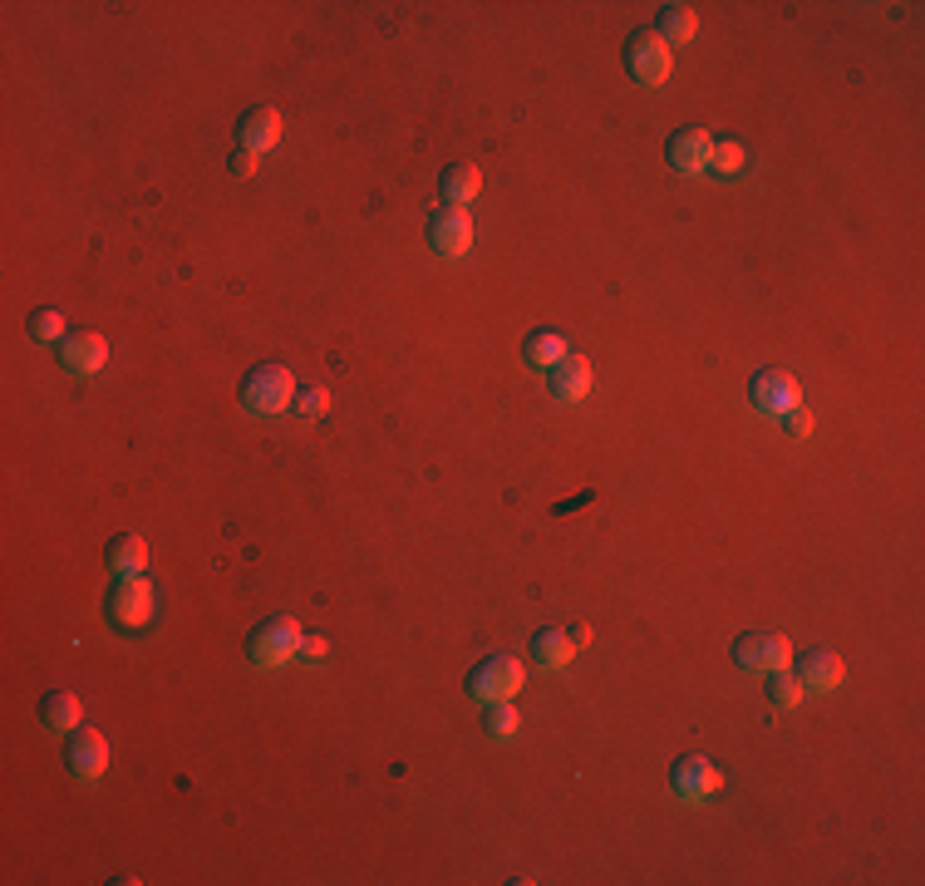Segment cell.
<instances>
[{
  "label": "cell",
  "instance_id": "6da1fadb",
  "mask_svg": "<svg viewBox=\"0 0 925 886\" xmlns=\"http://www.w3.org/2000/svg\"><path fill=\"white\" fill-rule=\"evenodd\" d=\"M242 404L247 414H281V409H295V380L285 365H257L242 380Z\"/></svg>",
  "mask_w": 925,
  "mask_h": 886
},
{
  "label": "cell",
  "instance_id": "7a4b0ae2",
  "mask_svg": "<svg viewBox=\"0 0 925 886\" xmlns=\"http://www.w3.org/2000/svg\"><path fill=\"white\" fill-rule=\"evenodd\" d=\"M527 685V669H522L517 655H507V651H497V655H487L483 665L467 675V695L473 699H483V704H502V699H512L517 689Z\"/></svg>",
  "mask_w": 925,
  "mask_h": 886
},
{
  "label": "cell",
  "instance_id": "3957f363",
  "mask_svg": "<svg viewBox=\"0 0 925 886\" xmlns=\"http://www.w3.org/2000/svg\"><path fill=\"white\" fill-rule=\"evenodd\" d=\"M247 651H251V665H257V669H281L295 651H301V626H295L291 616L261 621V626L251 631Z\"/></svg>",
  "mask_w": 925,
  "mask_h": 886
},
{
  "label": "cell",
  "instance_id": "277c9868",
  "mask_svg": "<svg viewBox=\"0 0 925 886\" xmlns=\"http://www.w3.org/2000/svg\"><path fill=\"white\" fill-rule=\"evenodd\" d=\"M625 70H631L635 84H665L670 70H675V60H670V44L655 36V30H641V36L625 40Z\"/></svg>",
  "mask_w": 925,
  "mask_h": 886
},
{
  "label": "cell",
  "instance_id": "5b68a950",
  "mask_svg": "<svg viewBox=\"0 0 925 886\" xmlns=\"http://www.w3.org/2000/svg\"><path fill=\"white\" fill-rule=\"evenodd\" d=\"M718 783H724V778H718V768L704 754H684V758H675V768H670V793H675L680 803L714 798Z\"/></svg>",
  "mask_w": 925,
  "mask_h": 886
},
{
  "label": "cell",
  "instance_id": "8992f818",
  "mask_svg": "<svg viewBox=\"0 0 925 886\" xmlns=\"http://www.w3.org/2000/svg\"><path fill=\"white\" fill-rule=\"evenodd\" d=\"M748 400H753V409H758V414L783 419L787 409L803 404V390H797L793 374H783V370H758V374H753V384H748Z\"/></svg>",
  "mask_w": 925,
  "mask_h": 886
},
{
  "label": "cell",
  "instance_id": "52a82bcc",
  "mask_svg": "<svg viewBox=\"0 0 925 886\" xmlns=\"http://www.w3.org/2000/svg\"><path fill=\"white\" fill-rule=\"evenodd\" d=\"M734 661L744 669H758V675H773V669H783L793 661V645H787V635H768V631H748L734 641Z\"/></svg>",
  "mask_w": 925,
  "mask_h": 886
},
{
  "label": "cell",
  "instance_id": "ba28073f",
  "mask_svg": "<svg viewBox=\"0 0 925 886\" xmlns=\"http://www.w3.org/2000/svg\"><path fill=\"white\" fill-rule=\"evenodd\" d=\"M109 621L113 626H123V631H139L148 616H153V586L139 582V576H123L119 586L109 591Z\"/></svg>",
  "mask_w": 925,
  "mask_h": 886
},
{
  "label": "cell",
  "instance_id": "9c48e42d",
  "mask_svg": "<svg viewBox=\"0 0 925 886\" xmlns=\"http://www.w3.org/2000/svg\"><path fill=\"white\" fill-rule=\"evenodd\" d=\"M429 246L439 256H463L473 246V222H467L463 208H439L429 218Z\"/></svg>",
  "mask_w": 925,
  "mask_h": 886
},
{
  "label": "cell",
  "instance_id": "30bf717a",
  "mask_svg": "<svg viewBox=\"0 0 925 886\" xmlns=\"http://www.w3.org/2000/svg\"><path fill=\"white\" fill-rule=\"evenodd\" d=\"M64 764H70L74 778H99L109 768V738L94 729H74L70 744H64Z\"/></svg>",
  "mask_w": 925,
  "mask_h": 886
},
{
  "label": "cell",
  "instance_id": "8fae6325",
  "mask_svg": "<svg viewBox=\"0 0 925 886\" xmlns=\"http://www.w3.org/2000/svg\"><path fill=\"white\" fill-rule=\"evenodd\" d=\"M60 360L70 374H94V370H104V360H109V340L99 331H74L60 340Z\"/></svg>",
  "mask_w": 925,
  "mask_h": 886
},
{
  "label": "cell",
  "instance_id": "7c38bea8",
  "mask_svg": "<svg viewBox=\"0 0 925 886\" xmlns=\"http://www.w3.org/2000/svg\"><path fill=\"white\" fill-rule=\"evenodd\" d=\"M546 390H552L556 404H581L591 394V360H576V355L556 360L546 370Z\"/></svg>",
  "mask_w": 925,
  "mask_h": 886
},
{
  "label": "cell",
  "instance_id": "4fadbf2b",
  "mask_svg": "<svg viewBox=\"0 0 925 886\" xmlns=\"http://www.w3.org/2000/svg\"><path fill=\"white\" fill-rule=\"evenodd\" d=\"M710 153H714V139L704 129H680V133H670V143H665V158L675 173H700V168H710Z\"/></svg>",
  "mask_w": 925,
  "mask_h": 886
},
{
  "label": "cell",
  "instance_id": "5bb4252c",
  "mask_svg": "<svg viewBox=\"0 0 925 886\" xmlns=\"http://www.w3.org/2000/svg\"><path fill=\"white\" fill-rule=\"evenodd\" d=\"M237 139H242L247 153H267V148L281 143V113L271 104H257L242 113V123H237Z\"/></svg>",
  "mask_w": 925,
  "mask_h": 886
},
{
  "label": "cell",
  "instance_id": "9a60e30c",
  "mask_svg": "<svg viewBox=\"0 0 925 886\" xmlns=\"http://www.w3.org/2000/svg\"><path fill=\"white\" fill-rule=\"evenodd\" d=\"M104 562H109V572H119V576H139L148 566V542L139 532H119V537H109Z\"/></svg>",
  "mask_w": 925,
  "mask_h": 886
},
{
  "label": "cell",
  "instance_id": "2e32d148",
  "mask_svg": "<svg viewBox=\"0 0 925 886\" xmlns=\"http://www.w3.org/2000/svg\"><path fill=\"white\" fill-rule=\"evenodd\" d=\"M477 188H483V173H477L473 163H449L439 178V192L449 208H467V202L477 198Z\"/></svg>",
  "mask_w": 925,
  "mask_h": 886
},
{
  "label": "cell",
  "instance_id": "e0dca14e",
  "mask_svg": "<svg viewBox=\"0 0 925 886\" xmlns=\"http://www.w3.org/2000/svg\"><path fill=\"white\" fill-rule=\"evenodd\" d=\"M797 685L803 689H837L842 685V661L832 651H813V655H803V665H797Z\"/></svg>",
  "mask_w": 925,
  "mask_h": 886
},
{
  "label": "cell",
  "instance_id": "ac0fdd59",
  "mask_svg": "<svg viewBox=\"0 0 925 886\" xmlns=\"http://www.w3.org/2000/svg\"><path fill=\"white\" fill-rule=\"evenodd\" d=\"M40 719H44V729H54V734H74L84 709H79V699L70 689H50V695L40 699Z\"/></svg>",
  "mask_w": 925,
  "mask_h": 886
},
{
  "label": "cell",
  "instance_id": "d6986e66",
  "mask_svg": "<svg viewBox=\"0 0 925 886\" xmlns=\"http://www.w3.org/2000/svg\"><path fill=\"white\" fill-rule=\"evenodd\" d=\"M532 655H536V665L562 669L571 655H576V641H571L566 631H536V635H532Z\"/></svg>",
  "mask_w": 925,
  "mask_h": 886
},
{
  "label": "cell",
  "instance_id": "ffe728a7",
  "mask_svg": "<svg viewBox=\"0 0 925 886\" xmlns=\"http://www.w3.org/2000/svg\"><path fill=\"white\" fill-rule=\"evenodd\" d=\"M522 360H527L532 370H552L556 360H566V340L552 335V331H532L522 340Z\"/></svg>",
  "mask_w": 925,
  "mask_h": 886
},
{
  "label": "cell",
  "instance_id": "44dd1931",
  "mask_svg": "<svg viewBox=\"0 0 925 886\" xmlns=\"http://www.w3.org/2000/svg\"><path fill=\"white\" fill-rule=\"evenodd\" d=\"M655 36L665 44L694 40V10L690 6H665V10H660V20H655Z\"/></svg>",
  "mask_w": 925,
  "mask_h": 886
},
{
  "label": "cell",
  "instance_id": "7402d4cb",
  "mask_svg": "<svg viewBox=\"0 0 925 886\" xmlns=\"http://www.w3.org/2000/svg\"><path fill=\"white\" fill-rule=\"evenodd\" d=\"M763 695H768L773 709H793V704L803 699V685H797V675H783V669H773L768 685H763Z\"/></svg>",
  "mask_w": 925,
  "mask_h": 886
},
{
  "label": "cell",
  "instance_id": "603a6c76",
  "mask_svg": "<svg viewBox=\"0 0 925 886\" xmlns=\"http://www.w3.org/2000/svg\"><path fill=\"white\" fill-rule=\"evenodd\" d=\"M710 168L718 178H734L738 168H744V148H738L734 139H724V143H714V153H710Z\"/></svg>",
  "mask_w": 925,
  "mask_h": 886
},
{
  "label": "cell",
  "instance_id": "cb8c5ba5",
  "mask_svg": "<svg viewBox=\"0 0 925 886\" xmlns=\"http://www.w3.org/2000/svg\"><path fill=\"white\" fill-rule=\"evenodd\" d=\"M517 719H522V714L512 709L507 699H502V704H487V734H493V738H512V734H517Z\"/></svg>",
  "mask_w": 925,
  "mask_h": 886
},
{
  "label": "cell",
  "instance_id": "d4e9b609",
  "mask_svg": "<svg viewBox=\"0 0 925 886\" xmlns=\"http://www.w3.org/2000/svg\"><path fill=\"white\" fill-rule=\"evenodd\" d=\"M30 335L36 340H64V315L60 311H36L30 315Z\"/></svg>",
  "mask_w": 925,
  "mask_h": 886
},
{
  "label": "cell",
  "instance_id": "484cf974",
  "mask_svg": "<svg viewBox=\"0 0 925 886\" xmlns=\"http://www.w3.org/2000/svg\"><path fill=\"white\" fill-rule=\"evenodd\" d=\"M325 409H330V394L321 390V384H311V390H305L301 400H295V414H301V419H321Z\"/></svg>",
  "mask_w": 925,
  "mask_h": 886
},
{
  "label": "cell",
  "instance_id": "4316f807",
  "mask_svg": "<svg viewBox=\"0 0 925 886\" xmlns=\"http://www.w3.org/2000/svg\"><path fill=\"white\" fill-rule=\"evenodd\" d=\"M783 424H787V434H797V439H803L807 429H813V414H807V409L797 404V409H787V414H783Z\"/></svg>",
  "mask_w": 925,
  "mask_h": 886
},
{
  "label": "cell",
  "instance_id": "83f0119b",
  "mask_svg": "<svg viewBox=\"0 0 925 886\" xmlns=\"http://www.w3.org/2000/svg\"><path fill=\"white\" fill-rule=\"evenodd\" d=\"M232 173H237V178H251V173H257V153H247V148H242V153L232 158Z\"/></svg>",
  "mask_w": 925,
  "mask_h": 886
},
{
  "label": "cell",
  "instance_id": "f1b7e54d",
  "mask_svg": "<svg viewBox=\"0 0 925 886\" xmlns=\"http://www.w3.org/2000/svg\"><path fill=\"white\" fill-rule=\"evenodd\" d=\"M301 651L311 655V661H321V655H325V635H301Z\"/></svg>",
  "mask_w": 925,
  "mask_h": 886
},
{
  "label": "cell",
  "instance_id": "f546056e",
  "mask_svg": "<svg viewBox=\"0 0 925 886\" xmlns=\"http://www.w3.org/2000/svg\"><path fill=\"white\" fill-rule=\"evenodd\" d=\"M566 635H571V641H576V651H581V645H586V641H591V626H571Z\"/></svg>",
  "mask_w": 925,
  "mask_h": 886
}]
</instances>
